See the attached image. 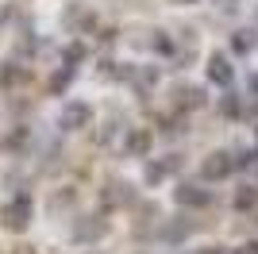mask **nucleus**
<instances>
[{"mask_svg":"<svg viewBox=\"0 0 258 254\" xmlns=\"http://www.w3.org/2000/svg\"><path fill=\"white\" fill-rule=\"evenodd\" d=\"M177 204L201 208V204H208V189H201V185H177Z\"/></svg>","mask_w":258,"mask_h":254,"instance_id":"6","label":"nucleus"},{"mask_svg":"<svg viewBox=\"0 0 258 254\" xmlns=\"http://www.w3.org/2000/svg\"><path fill=\"white\" fill-rule=\"evenodd\" d=\"M231 42H235L239 54H247L250 46H254V35H250V31H235V39H231Z\"/></svg>","mask_w":258,"mask_h":254,"instance_id":"13","label":"nucleus"},{"mask_svg":"<svg viewBox=\"0 0 258 254\" xmlns=\"http://www.w3.org/2000/svg\"><path fill=\"white\" fill-rule=\"evenodd\" d=\"M31 197H12L8 204H4V212H0V220H4V227L8 231H27V223H31Z\"/></svg>","mask_w":258,"mask_h":254,"instance_id":"1","label":"nucleus"},{"mask_svg":"<svg viewBox=\"0 0 258 254\" xmlns=\"http://www.w3.org/2000/svg\"><path fill=\"white\" fill-rule=\"evenodd\" d=\"M66 58H70V62H81V58H85V46H81V42H74V46L66 50Z\"/></svg>","mask_w":258,"mask_h":254,"instance_id":"16","label":"nucleus"},{"mask_svg":"<svg viewBox=\"0 0 258 254\" xmlns=\"http://www.w3.org/2000/svg\"><path fill=\"white\" fill-rule=\"evenodd\" d=\"M235 254H258V243H243V246H239Z\"/></svg>","mask_w":258,"mask_h":254,"instance_id":"17","label":"nucleus"},{"mask_svg":"<svg viewBox=\"0 0 258 254\" xmlns=\"http://www.w3.org/2000/svg\"><path fill=\"white\" fill-rule=\"evenodd\" d=\"M235 166H239L235 154H208V158L201 162V177L205 181H220V177H227Z\"/></svg>","mask_w":258,"mask_h":254,"instance_id":"2","label":"nucleus"},{"mask_svg":"<svg viewBox=\"0 0 258 254\" xmlns=\"http://www.w3.org/2000/svg\"><path fill=\"white\" fill-rule=\"evenodd\" d=\"M254 201H258V193L250 189V185H247V189H243V193H239V197H235V204H239V208H250V204H254Z\"/></svg>","mask_w":258,"mask_h":254,"instance_id":"14","label":"nucleus"},{"mask_svg":"<svg viewBox=\"0 0 258 254\" xmlns=\"http://www.w3.org/2000/svg\"><path fill=\"white\" fill-rule=\"evenodd\" d=\"M151 150V131H143V127H135L127 135V154H135V158H143Z\"/></svg>","mask_w":258,"mask_h":254,"instance_id":"7","label":"nucleus"},{"mask_svg":"<svg viewBox=\"0 0 258 254\" xmlns=\"http://www.w3.org/2000/svg\"><path fill=\"white\" fill-rule=\"evenodd\" d=\"M205 254H224V250H220V246H208V250Z\"/></svg>","mask_w":258,"mask_h":254,"instance_id":"19","label":"nucleus"},{"mask_svg":"<svg viewBox=\"0 0 258 254\" xmlns=\"http://www.w3.org/2000/svg\"><path fill=\"white\" fill-rule=\"evenodd\" d=\"M23 77H27V70H20L16 62H8L4 70H0V81L4 85H16V81H23Z\"/></svg>","mask_w":258,"mask_h":254,"instance_id":"12","label":"nucleus"},{"mask_svg":"<svg viewBox=\"0 0 258 254\" xmlns=\"http://www.w3.org/2000/svg\"><path fill=\"white\" fill-rule=\"evenodd\" d=\"M220 108H224L227 116H239V96H235V93H227V96H224V104H220Z\"/></svg>","mask_w":258,"mask_h":254,"instance_id":"15","label":"nucleus"},{"mask_svg":"<svg viewBox=\"0 0 258 254\" xmlns=\"http://www.w3.org/2000/svg\"><path fill=\"white\" fill-rule=\"evenodd\" d=\"M131 201V193L123 181H108V189H104V204L108 208H116V204H127Z\"/></svg>","mask_w":258,"mask_h":254,"instance_id":"8","label":"nucleus"},{"mask_svg":"<svg viewBox=\"0 0 258 254\" xmlns=\"http://www.w3.org/2000/svg\"><path fill=\"white\" fill-rule=\"evenodd\" d=\"M12 254H35L31 246H12Z\"/></svg>","mask_w":258,"mask_h":254,"instance_id":"18","label":"nucleus"},{"mask_svg":"<svg viewBox=\"0 0 258 254\" xmlns=\"http://www.w3.org/2000/svg\"><path fill=\"white\" fill-rule=\"evenodd\" d=\"M173 96H177V108H197L201 104V89H189V85H177Z\"/></svg>","mask_w":258,"mask_h":254,"instance_id":"10","label":"nucleus"},{"mask_svg":"<svg viewBox=\"0 0 258 254\" xmlns=\"http://www.w3.org/2000/svg\"><path fill=\"white\" fill-rule=\"evenodd\" d=\"M93 123V108L81 104V100H74V104H66L62 108V127L66 131H81V127Z\"/></svg>","mask_w":258,"mask_h":254,"instance_id":"3","label":"nucleus"},{"mask_svg":"<svg viewBox=\"0 0 258 254\" xmlns=\"http://www.w3.org/2000/svg\"><path fill=\"white\" fill-rule=\"evenodd\" d=\"M173 169H177V158H166V162H151V166H147V181H151V185H158L162 177H170Z\"/></svg>","mask_w":258,"mask_h":254,"instance_id":"9","label":"nucleus"},{"mask_svg":"<svg viewBox=\"0 0 258 254\" xmlns=\"http://www.w3.org/2000/svg\"><path fill=\"white\" fill-rule=\"evenodd\" d=\"M231 74H235V70H231V62H227L224 54H212V58H208V77H212L216 85H227Z\"/></svg>","mask_w":258,"mask_h":254,"instance_id":"5","label":"nucleus"},{"mask_svg":"<svg viewBox=\"0 0 258 254\" xmlns=\"http://www.w3.org/2000/svg\"><path fill=\"white\" fill-rule=\"evenodd\" d=\"M177 4H197V0H177Z\"/></svg>","mask_w":258,"mask_h":254,"instance_id":"20","label":"nucleus"},{"mask_svg":"<svg viewBox=\"0 0 258 254\" xmlns=\"http://www.w3.org/2000/svg\"><path fill=\"white\" fill-rule=\"evenodd\" d=\"M104 231H108V223L100 220V216H85V220H77L74 239H77V243H97Z\"/></svg>","mask_w":258,"mask_h":254,"instance_id":"4","label":"nucleus"},{"mask_svg":"<svg viewBox=\"0 0 258 254\" xmlns=\"http://www.w3.org/2000/svg\"><path fill=\"white\" fill-rule=\"evenodd\" d=\"M70 81H74V66H66V70H58V74L50 77V93H62Z\"/></svg>","mask_w":258,"mask_h":254,"instance_id":"11","label":"nucleus"}]
</instances>
